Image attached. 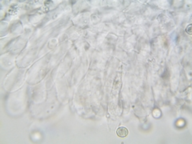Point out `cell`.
<instances>
[{
	"label": "cell",
	"instance_id": "obj_1",
	"mask_svg": "<svg viewBox=\"0 0 192 144\" xmlns=\"http://www.w3.org/2000/svg\"><path fill=\"white\" fill-rule=\"evenodd\" d=\"M118 136L120 137V138H125L129 134V130H127V128L125 127H120L118 128L117 131H116Z\"/></svg>",
	"mask_w": 192,
	"mask_h": 144
}]
</instances>
